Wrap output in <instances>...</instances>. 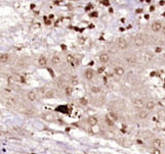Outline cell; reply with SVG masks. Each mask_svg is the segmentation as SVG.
I'll use <instances>...</instances> for the list:
<instances>
[{
    "instance_id": "obj_12",
    "label": "cell",
    "mask_w": 165,
    "mask_h": 154,
    "mask_svg": "<svg viewBox=\"0 0 165 154\" xmlns=\"http://www.w3.org/2000/svg\"><path fill=\"white\" fill-rule=\"evenodd\" d=\"M46 62H47V60H46V58L44 57V56H40L38 59V63H39V66H44L46 64Z\"/></svg>"
},
{
    "instance_id": "obj_7",
    "label": "cell",
    "mask_w": 165,
    "mask_h": 154,
    "mask_svg": "<svg viewBox=\"0 0 165 154\" xmlns=\"http://www.w3.org/2000/svg\"><path fill=\"white\" fill-rule=\"evenodd\" d=\"M114 73L117 76H123V75H124V69H123L121 66H116L114 69Z\"/></svg>"
},
{
    "instance_id": "obj_14",
    "label": "cell",
    "mask_w": 165,
    "mask_h": 154,
    "mask_svg": "<svg viewBox=\"0 0 165 154\" xmlns=\"http://www.w3.org/2000/svg\"><path fill=\"white\" fill-rule=\"evenodd\" d=\"M51 62L54 63V64H58V63L61 62V58H60V56H58V55L52 56V58H51Z\"/></svg>"
},
{
    "instance_id": "obj_9",
    "label": "cell",
    "mask_w": 165,
    "mask_h": 154,
    "mask_svg": "<svg viewBox=\"0 0 165 154\" xmlns=\"http://www.w3.org/2000/svg\"><path fill=\"white\" fill-rule=\"evenodd\" d=\"M84 75H85V78H86L87 80H91V79L93 78V71H92L91 69H86Z\"/></svg>"
},
{
    "instance_id": "obj_30",
    "label": "cell",
    "mask_w": 165,
    "mask_h": 154,
    "mask_svg": "<svg viewBox=\"0 0 165 154\" xmlns=\"http://www.w3.org/2000/svg\"><path fill=\"white\" fill-rule=\"evenodd\" d=\"M8 82H9L10 84H11V83H13V82H15V80H13V78L9 77V78H8Z\"/></svg>"
},
{
    "instance_id": "obj_10",
    "label": "cell",
    "mask_w": 165,
    "mask_h": 154,
    "mask_svg": "<svg viewBox=\"0 0 165 154\" xmlns=\"http://www.w3.org/2000/svg\"><path fill=\"white\" fill-rule=\"evenodd\" d=\"M87 121H88V124L90 125V126H95V125L97 124V117H94V116H89Z\"/></svg>"
},
{
    "instance_id": "obj_3",
    "label": "cell",
    "mask_w": 165,
    "mask_h": 154,
    "mask_svg": "<svg viewBox=\"0 0 165 154\" xmlns=\"http://www.w3.org/2000/svg\"><path fill=\"white\" fill-rule=\"evenodd\" d=\"M161 23L160 22H154V23L152 24V30L154 31V32H159V31L161 30Z\"/></svg>"
},
{
    "instance_id": "obj_13",
    "label": "cell",
    "mask_w": 165,
    "mask_h": 154,
    "mask_svg": "<svg viewBox=\"0 0 165 154\" xmlns=\"http://www.w3.org/2000/svg\"><path fill=\"white\" fill-rule=\"evenodd\" d=\"M146 107H147L148 110H152L155 107V103H154V101H148L146 103Z\"/></svg>"
},
{
    "instance_id": "obj_11",
    "label": "cell",
    "mask_w": 165,
    "mask_h": 154,
    "mask_svg": "<svg viewBox=\"0 0 165 154\" xmlns=\"http://www.w3.org/2000/svg\"><path fill=\"white\" fill-rule=\"evenodd\" d=\"M36 93L34 91H30L28 93V99L30 100V101H34V100H36Z\"/></svg>"
},
{
    "instance_id": "obj_16",
    "label": "cell",
    "mask_w": 165,
    "mask_h": 154,
    "mask_svg": "<svg viewBox=\"0 0 165 154\" xmlns=\"http://www.w3.org/2000/svg\"><path fill=\"white\" fill-rule=\"evenodd\" d=\"M44 96H45L46 98H52V97L54 96V90H47V91L45 92V94H44Z\"/></svg>"
},
{
    "instance_id": "obj_33",
    "label": "cell",
    "mask_w": 165,
    "mask_h": 154,
    "mask_svg": "<svg viewBox=\"0 0 165 154\" xmlns=\"http://www.w3.org/2000/svg\"><path fill=\"white\" fill-rule=\"evenodd\" d=\"M104 4H105V5H108V2H107V0H105V1H104Z\"/></svg>"
},
{
    "instance_id": "obj_15",
    "label": "cell",
    "mask_w": 165,
    "mask_h": 154,
    "mask_svg": "<svg viewBox=\"0 0 165 154\" xmlns=\"http://www.w3.org/2000/svg\"><path fill=\"white\" fill-rule=\"evenodd\" d=\"M161 144H162V142H161L160 139H155L153 141V146L155 147V148H160Z\"/></svg>"
},
{
    "instance_id": "obj_34",
    "label": "cell",
    "mask_w": 165,
    "mask_h": 154,
    "mask_svg": "<svg viewBox=\"0 0 165 154\" xmlns=\"http://www.w3.org/2000/svg\"><path fill=\"white\" fill-rule=\"evenodd\" d=\"M162 31H163V33L165 34V26H164V27H163V28H162Z\"/></svg>"
},
{
    "instance_id": "obj_26",
    "label": "cell",
    "mask_w": 165,
    "mask_h": 154,
    "mask_svg": "<svg viewBox=\"0 0 165 154\" xmlns=\"http://www.w3.org/2000/svg\"><path fill=\"white\" fill-rule=\"evenodd\" d=\"M152 153L153 154H160L161 151H160V149H159V148H154V150L152 151Z\"/></svg>"
},
{
    "instance_id": "obj_5",
    "label": "cell",
    "mask_w": 165,
    "mask_h": 154,
    "mask_svg": "<svg viewBox=\"0 0 165 154\" xmlns=\"http://www.w3.org/2000/svg\"><path fill=\"white\" fill-rule=\"evenodd\" d=\"M125 61L129 66H135V62H137V58H135V56H128V57L125 58Z\"/></svg>"
},
{
    "instance_id": "obj_25",
    "label": "cell",
    "mask_w": 165,
    "mask_h": 154,
    "mask_svg": "<svg viewBox=\"0 0 165 154\" xmlns=\"http://www.w3.org/2000/svg\"><path fill=\"white\" fill-rule=\"evenodd\" d=\"M66 94L67 95H71L72 94V88L71 87H66Z\"/></svg>"
},
{
    "instance_id": "obj_23",
    "label": "cell",
    "mask_w": 165,
    "mask_h": 154,
    "mask_svg": "<svg viewBox=\"0 0 165 154\" xmlns=\"http://www.w3.org/2000/svg\"><path fill=\"white\" fill-rule=\"evenodd\" d=\"M142 57L144 58V60H146V61H149V60H150L151 56L149 55V54H147V53H145V54H142Z\"/></svg>"
},
{
    "instance_id": "obj_24",
    "label": "cell",
    "mask_w": 165,
    "mask_h": 154,
    "mask_svg": "<svg viewBox=\"0 0 165 154\" xmlns=\"http://www.w3.org/2000/svg\"><path fill=\"white\" fill-rule=\"evenodd\" d=\"M58 88H64L65 87V83H64V81H62V80H60V81H58Z\"/></svg>"
},
{
    "instance_id": "obj_17",
    "label": "cell",
    "mask_w": 165,
    "mask_h": 154,
    "mask_svg": "<svg viewBox=\"0 0 165 154\" xmlns=\"http://www.w3.org/2000/svg\"><path fill=\"white\" fill-rule=\"evenodd\" d=\"M0 61H1V63H6L8 61V55L7 54H1L0 55Z\"/></svg>"
},
{
    "instance_id": "obj_27",
    "label": "cell",
    "mask_w": 165,
    "mask_h": 154,
    "mask_svg": "<svg viewBox=\"0 0 165 154\" xmlns=\"http://www.w3.org/2000/svg\"><path fill=\"white\" fill-rule=\"evenodd\" d=\"M91 92H92V93H99V89L97 88V87H92V88H91Z\"/></svg>"
},
{
    "instance_id": "obj_32",
    "label": "cell",
    "mask_w": 165,
    "mask_h": 154,
    "mask_svg": "<svg viewBox=\"0 0 165 154\" xmlns=\"http://www.w3.org/2000/svg\"><path fill=\"white\" fill-rule=\"evenodd\" d=\"M156 51H157V52H160V51H161V48H160V47H158V48H156Z\"/></svg>"
},
{
    "instance_id": "obj_8",
    "label": "cell",
    "mask_w": 165,
    "mask_h": 154,
    "mask_svg": "<svg viewBox=\"0 0 165 154\" xmlns=\"http://www.w3.org/2000/svg\"><path fill=\"white\" fill-rule=\"evenodd\" d=\"M42 117H43V119H45V121H54V116L52 113H45V114H43Z\"/></svg>"
},
{
    "instance_id": "obj_28",
    "label": "cell",
    "mask_w": 165,
    "mask_h": 154,
    "mask_svg": "<svg viewBox=\"0 0 165 154\" xmlns=\"http://www.w3.org/2000/svg\"><path fill=\"white\" fill-rule=\"evenodd\" d=\"M80 103H81L82 105H86V104H87V100H86V99H84V98H81V99H80Z\"/></svg>"
},
{
    "instance_id": "obj_19",
    "label": "cell",
    "mask_w": 165,
    "mask_h": 154,
    "mask_svg": "<svg viewBox=\"0 0 165 154\" xmlns=\"http://www.w3.org/2000/svg\"><path fill=\"white\" fill-rule=\"evenodd\" d=\"M138 116H140V119H147V117H148V112H147V111H145V110L140 111Z\"/></svg>"
},
{
    "instance_id": "obj_4",
    "label": "cell",
    "mask_w": 165,
    "mask_h": 154,
    "mask_svg": "<svg viewBox=\"0 0 165 154\" xmlns=\"http://www.w3.org/2000/svg\"><path fill=\"white\" fill-rule=\"evenodd\" d=\"M135 45L137 46V47H140V46H142L144 45V39L140 37V36H137V37H135Z\"/></svg>"
},
{
    "instance_id": "obj_1",
    "label": "cell",
    "mask_w": 165,
    "mask_h": 154,
    "mask_svg": "<svg viewBox=\"0 0 165 154\" xmlns=\"http://www.w3.org/2000/svg\"><path fill=\"white\" fill-rule=\"evenodd\" d=\"M127 46H128V44H127V42H126V40H125V39L121 38V39H119V40H118V47H119L121 50H124V49H126Z\"/></svg>"
},
{
    "instance_id": "obj_29",
    "label": "cell",
    "mask_w": 165,
    "mask_h": 154,
    "mask_svg": "<svg viewBox=\"0 0 165 154\" xmlns=\"http://www.w3.org/2000/svg\"><path fill=\"white\" fill-rule=\"evenodd\" d=\"M107 123H108V125H109V126H113V121H112V119H110L109 117H107Z\"/></svg>"
},
{
    "instance_id": "obj_20",
    "label": "cell",
    "mask_w": 165,
    "mask_h": 154,
    "mask_svg": "<svg viewBox=\"0 0 165 154\" xmlns=\"http://www.w3.org/2000/svg\"><path fill=\"white\" fill-rule=\"evenodd\" d=\"M6 103H7L9 106H13L15 104V101L13 100V98H7L6 99Z\"/></svg>"
},
{
    "instance_id": "obj_2",
    "label": "cell",
    "mask_w": 165,
    "mask_h": 154,
    "mask_svg": "<svg viewBox=\"0 0 165 154\" xmlns=\"http://www.w3.org/2000/svg\"><path fill=\"white\" fill-rule=\"evenodd\" d=\"M144 105H145V103H144V101H142V99H135V100H133V106H135V108L140 109L144 107Z\"/></svg>"
},
{
    "instance_id": "obj_18",
    "label": "cell",
    "mask_w": 165,
    "mask_h": 154,
    "mask_svg": "<svg viewBox=\"0 0 165 154\" xmlns=\"http://www.w3.org/2000/svg\"><path fill=\"white\" fill-rule=\"evenodd\" d=\"M67 60H68V62L70 63L72 66H75V58H74L72 55H68V56H67Z\"/></svg>"
},
{
    "instance_id": "obj_6",
    "label": "cell",
    "mask_w": 165,
    "mask_h": 154,
    "mask_svg": "<svg viewBox=\"0 0 165 154\" xmlns=\"http://www.w3.org/2000/svg\"><path fill=\"white\" fill-rule=\"evenodd\" d=\"M109 59H110V57L107 53H103V54L99 55V60H101V62H103V63H107L108 61H109Z\"/></svg>"
},
{
    "instance_id": "obj_31",
    "label": "cell",
    "mask_w": 165,
    "mask_h": 154,
    "mask_svg": "<svg viewBox=\"0 0 165 154\" xmlns=\"http://www.w3.org/2000/svg\"><path fill=\"white\" fill-rule=\"evenodd\" d=\"M103 71H104V67L99 68V73H103Z\"/></svg>"
},
{
    "instance_id": "obj_21",
    "label": "cell",
    "mask_w": 165,
    "mask_h": 154,
    "mask_svg": "<svg viewBox=\"0 0 165 154\" xmlns=\"http://www.w3.org/2000/svg\"><path fill=\"white\" fill-rule=\"evenodd\" d=\"M108 117H109L110 119H112L113 121H115L118 119V116H116V114L115 113H110L109 115H108Z\"/></svg>"
},
{
    "instance_id": "obj_22",
    "label": "cell",
    "mask_w": 165,
    "mask_h": 154,
    "mask_svg": "<svg viewBox=\"0 0 165 154\" xmlns=\"http://www.w3.org/2000/svg\"><path fill=\"white\" fill-rule=\"evenodd\" d=\"M70 82H71L72 85H77V84H78V80H77L76 77H72L71 80H70Z\"/></svg>"
}]
</instances>
